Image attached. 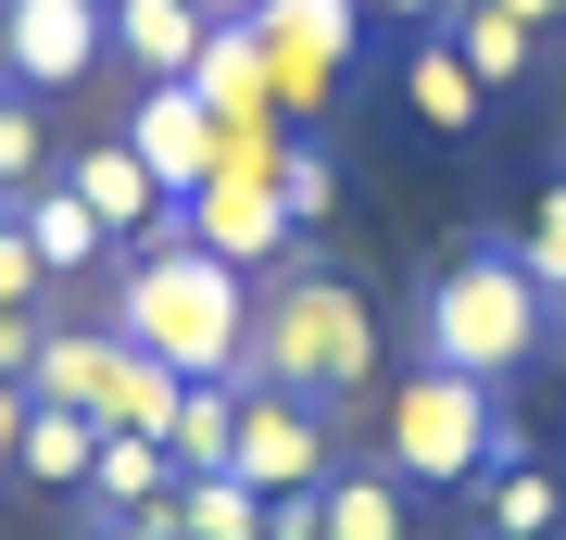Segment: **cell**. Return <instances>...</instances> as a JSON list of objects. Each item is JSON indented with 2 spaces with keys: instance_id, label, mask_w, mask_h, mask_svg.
<instances>
[{
  "instance_id": "7",
  "label": "cell",
  "mask_w": 566,
  "mask_h": 540,
  "mask_svg": "<svg viewBox=\"0 0 566 540\" xmlns=\"http://www.w3.org/2000/svg\"><path fill=\"white\" fill-rule=\"evenodd\" d=\"M252 39H264V88H277V114H315V100L353 76V51H365V0H264Z\"/></svg>"
},
{
  "instance_id": "13",
  "label": "cell",
  "mask_w": 566,
  "mask_h": 540,
  "mask_svg": "<svg viewBox=\"0 0 566 540\" xmlns=\"http://www.w3.org/2000/svg\"><path fill=\"white\" fill-rule=\"evenodd\" d=\"M13 226L39 240V264H51V277H88V264H114V226L88 214L63 177H39V189H25V201H13Z\"/></svg>"
},
{
  "instance_id": "21",
  "label": "cell",
  "mask_w": 566,
  "mask_h": 540,
  "mask_svg": "<svg viewBox=\"0 0 566 540\" xmlns=\"http://www.w3.org/2000/svg\"><path fill=\"white\" fill-rule=\"evenodd\" d=\"M51 177V114H39V88H0V189H39Z\"/></svg>"
},
{
  "instance_id": "9",
  "label": "cell",
  "mask_w": 566,
  "mask_h": 540,
  "mask_svg": "<svg viewBox=\"0 0 566 540\" xmlns=\"http://www.w3.org/2000/svg\"><path fill=\"white\" fill-rule=\"evenodd\" d=\"M63 189H76L88 214L114 226V252H164V240H177V189H164V177H151V163L126 151V139H88V151H63Z\"/></svg>"
},
{
  "instance_id": "3",
  "label": "cell",
  "mask_w": 566,
  "mask_h": 540,
  "mask_svg": "<svg viewBox=\"0 0 566 540\" xmlns=\"http://www.w3.org/2000/svg\"><path fill=\"white\" fill-rule=\"evenodd\" d=\"M416 340H428V364H453V378H491V390H504L516 364L554 352V289L528 277L516 252H479V240H465L441 277L416 289Z\"/></svg>"
},
{
  "instance_id": "24",
  "label": "cell",
  "mask_w": 566,
  "mask_h": 540,
  "mask_svg": "<svg viewBox=\"0 0 566 540\" xmlns=\"http://www.w3.org/2000/svg\"><path fill=\"white\" fill-rule=\"evenodd\" d=\"M39 352H51V301H13L0 315V378H39Z\"/></svg>"
},
{
  "instance_id": "25",
  "label": "cell",
  "mask_w": 566,
  "mask_h": 540,
  "mask_svg": "<svg viewBox=\"0 0 566 540\" xmlns=\"http://www.w3.org/2000/svg\"><path fill=\"white\" fill-rule=\"evenodd\" d=\"M13 301H51V264H39L25 226H0V315H13Z\"/></svg>"
},
{
  "instance_id": "8",
  "label": "cell",
  "mask_w": 566,
  "mask_h": 540,
  "mask_svg": "<svg viewBox=\"0 0 566 540\" xmlns=\"http://www.w3.org/2000/svg\"><path fill=\"white\" fill-rule=\"evenodd\" d=\"M102 51H114V13L102 0H0V88H76V76H102Z\"/></svg>"
},
{
  "instance_id": "12",
  "label": "cell",
  "mask_w": 566,
  "mask_h": 540,
  "mask_svg": "<svg viewBox=\"0 0 566 540\" xmlns=\"http://www.w3.org/2000/svg\"><path fill=\"white\" fill-rule=\"evenodd\" d=\"M88 465H102V415H76V402H39V390H25L13 478H39V490H88Z\"/></svg>"
},
{
  "instance_id": "26",
  "label": "cell",
  "mask_w": 566,
  "mask_h": 540,
  "mask_svg": "<svg viewBox=\"0 0 566 540\" xmlns=\"http://www.w3.org/2000/svg\"><path fill=\"white\" fill-rule=\"evenodd\" d=\"M365 13H378V25H416V39H428V25L453 13V0H365Z\"/></svg>"
},
{
  "instance_id": "27",
  "label": "cell",
  "mask_w": 566,
  "mask_h": 540,
  "mask_svg": "<svg viewBox=\"0 0 566 540\" xmlns=\"http://www.w3.org/2000/svg\"><path fill=\"white\" fill-rule=\"evenodd\" d=\"M13 427H25V378H0V478H13Z\"/></svg>"
},
{
  "instance_id": "20",
  "label": "cell",
  "mask_w": 566,
  "mask_h": 540,
  "mask_svg": "<svg viewBox=\"0 0 566 540\" xmlns=\"http://www.w3.org/2000/svg\"><path fill=\"white\" fill-rule=\"evenodd\" d=\"M479 490H491V540H554V528H566V490L542 478V465H516V453L491 465Z\"/></svg>"
},
{
  "instance_id": "19",
  "label": "cell",
  "mask_w": 566,
  "mask_h": 540,
  "mask_svg": "<svg viewBox=\"0 0 566 540\" xmlns=\"http://www.w3.org/2000/svg\"><path fill=\"white\" fill-rule=\"evenodd\" d=\"M164 516H177V540H264V490H240V478H177Z\"/></svg>"
},
{
  "instance_id": "29",
  "label": "cell",
  "mask_w": 566,
  "mask_h": 540,
  "mask_svg": "<svg viewBox=\"0 0 566 540\" xmlns=\"http://www.w3.org/2000/svg\"><path fill=\"white\" fill-rule=\"evenodd\" d=\"M202 13H264V0H202Z\"/></svg>"
},
{
  "instance_id": "2",
  "label": "cell",
  "mask_w": 566,
  "mask_h": 540,
  "mask_svg": "<svg viewBox=\"0 0 566 540\" xmlns=\"http://www.w3.org/2000/svg\"><path fill=\"white\" fill-rule=\"evenodd\" d=\"M240 378L264 390H303V402H353L378 378V315H365L353 277L327 264H264V301H252V352Z\"/></svg>"
},
{
  "instance_id": "6",
  "label": "cell",
  "mask_w": 566,
  "mask_h": 540,
  "mask_svg": "<svg viewBox=\"0 0 566 540\" xmlns=\"http://www.w3.org/2000/svg\"><path fill=\"white\" fill-rule=\"evenodd\" d=\"M227 478H240V490H264V502L327 490V478H340V453H327V402L240 378V453H227Z\"/></svg>"
},
{
  "instance_id": "32",
  "label": "cell",
  "mask_w": 566,
  "mask_h": 540,
  "mask_svg": "<svg viewBox=\"0 0 566 540\" xmlns=\"http://www.w3.org/2000/svg\"><path fill=\"white\" fill-rule=\"evenodd\" d=\"M102 13H114V0H102Z\"/></svg>"
},
{
  "instance_id": "11",
  "label": "cell",
  "mask_w": 566,
  "mask_h": 540,
  "mask_svg": "<svg viewBox=\"0 0 566 540\" xmlns=\"http://www.w3.org/2000/svg\"><path fill=\"white\" fill-rule=\"evenodd\" d=\"M177 490V453L139 441V427H102V465H88V540H126V516H151V502Z\"/></svg>"
},
{
  "instance_id": "10",
  "label": "cell",
  "mask_w": 566,
  "mask_h": 540,
  "mask_svg": "<svg viewBox=\"0 0 566 540\" xmlns=\"http://www.w3.org/2000/svg\"><path fill=\"white\" fill-rule=\"evenodd\" d=\"M114 139H126V151H139V163H151L164 189L189 201V189L214 177V151H227V126L202 114V88H189V76H151L139 100H126V126H114Z\"/></svg>"
},
{
  "instance_id": "4",
  "label": "cell",
  "mask_w": 566,
  "mask_h": 540,
  "mask_svg": "<svg viewBox=\"0 0 566 540\" xmlns=\"http://www.w3.org/2000/svg\"><path fill=\"white\" fill-rule=\"evenodd\" d=\"M504 453H516V427L491 415V378H453V364H416L378 415V465L403 490H479Z\"/></svg>"
},
{
  "instance_id": "22",
  "label": "cell",
  "mask_w": 566,
  "mask_h": 540,
  "mask_svg": "<svg viewBox=\"0 0 566 540\" xmlns=\"http://www.w3.org/2000/svg\"><path fill=\"white\" fill-rule=\"evenodd\" d=\"M277 201H290V226H327L340 214V163H327L315 139H277Z\"/></svg>"
},
{
  "instance_id": "17",
  "label": "cell",
  "mask_w": 566,
  "mask_h": 540,
  "mask_svg": "<svg viewBox=\"0 0 566 540\" xmlns=\"http://www.w3.org/2000/svg\"><path fill=\"white\" fill-rule=\"evenodd\" d=\"M164 453H177V478H227V453H240V378H189Z\"/></svg>"
},
{
  "instance_id": "15",
  "label": "cell",
  "mask_w": 566,
  "mask_h": 540,
  "mask_svg": "<svg viewBox=\"0 0 566 540\" xmlns=\"http://www.w3.org/2000/svg\"><path fill=\"white\" fill-rule=\"evenodd\" d=\"M315 540H416V490L390 478H365V465H340V478L315 490Z\"/></svg>"
},
{
  "instance_id": "1",
  "label": "cell",
  "mask_w": 566,
  "mask_h": 540,
  "mask_svg": "<svg viewBox=\"0 0 566 540\" xmlns=\"http://www.w3.org/2000/svg\"><path fill=\"white\" fill-rule=\"evenodd\" d=\"M114 340H139L151 364H177V378H240L252 352V277L240 264H214L202 240H164L114 277Z\"/></svg>"
},
{
  "instance_id": "16",
  "label": "cell",
  "mask_w": 566,
  "mask_h": 540,
  "mask_svg": "<svg viewBox=\"0 0 566 540\" xmlns=\"http://www.w3.org/2000/svg\"><path fill=\"white\" fill-rule=\"evenodd\" d=\"M202 39H214L202 0H114V51L139 63V76H189V63H202Z\"/></svg>"
},
{
  "instance_id": "5",
  "label": "cell",
  "mask_w": 566,
  "mask_h": 540,
  "mask_svg": "<svg viewBox=\"0 0 566 540\" xmlns=\"http://www.w3.org/2000/svg\"><path fill=\"white\" fill-rule=\"evenodd\" d=\"M177 240H202L214 264H240V277H264V264H290V201H277V139H227L214 177L177 201Z\"/></svg>"
},
{
  "instance_id": "33",
  "label": "cell",
  "mask_w": 566,
  "mask_h": 540,
  "mask_svg": "<svg viewBox=\"0 0 566 540\" xmlns=\"http://www.w3.org/2000/svg\"><path fill=\"white\" fill-rule=\"evenodd\" d=\"M554 540H566V528H554Z\"/></svg>"
},
{
  "instance_id": "30",
  "label": "cell",
  "mask_w": 566,
  "mask_h": 540,
  "mask_svg": "<svg viewBox=\"0 0 566 540\" xmlns=\"http://www.w3.org/2000/svg\"><path fill=\"white\" fill-rule=\"evenodd\" d=\"M0 226H13V189H0Z\"/></svg>"
},
{
  "instance_id": "18",
  "label": "cell",
  "mask_w": 566,
  "mask_h": 540,
  "mask_svg": "<svg viewBox=\"0 0 566 540\" xmlns=\"http://www.w3.org/2000/svg\"><path fill=\"white\" fill-rule=\"evenodd\" d=\"M441 39L465 51V76H479V88H504V76H528V39H542V25H516L504 0H453Z\"/></svg>"
},
{
  "instance_id": "28",
  "label": "cell",
  "mask_w": 566,
  "mask_h": 540,
  "mask_svg": "<svg viewBox=\"0 0 566 540\" xmlns=\"http://www.w3.org/2000/svg\"><path fill=\"white\" fill-rule=\"evenodd\" d=\"M504 13H516V25H554V13H566V0H504Z\"/></svg>"
},
{
  "instance_id": "23",
  "label": "cell",
  "mask_w": 566,
  "mask_h": 540,
  "mask_svg": "<svg viewBox=\"0 0 566 540\" xmlns=\"http://www.w3.org/2000/svg\"><path fill=\"white\" fill-rule=\"evenodd\" d=\"M516 264H528V277H542L554 301H566V177L542 189V201H528V226H516V240H504Z\"/></svg>"
},
{
  "instance_id": "14",
  "label": "cell",
  "mask_w": 566,
  "mask_h": 540,
  "mask_svg": "<svg viewBox=\"0 0 566 540\" xmlns=\"http://www.w3.org/2000/svg\"><path fill=\"white\" fill-rule=\"evenodd\" d=\"M403 100H416V126H441V139H479V114H491V88L465 76V51L441 39V25L403 51Z\"/></svg>"
},
{
  "instance_id": "31",
  "label": "cell",
  "mask_w": 566,
  "mask_h": 540,
  "mask_svg": "<svg viewBox=\"0 0 566 540\" xmlns=\"http://www.w3.org/2000/svg\"><path fill=\"white\" fill-rule=\"evenodd\" d=\"M554 327H566V301H554Z\"/></svg>"
}]
</instances>
